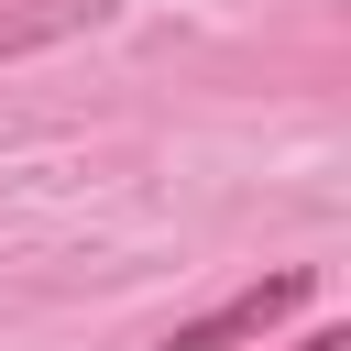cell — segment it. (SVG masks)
Returning a JSON list of instances; mask_svg holds the SVG:
<instances>
[{
    "label": "cell",
    "instance_id": "6da1fadb",
    "mask_svg": "<svg viewBox=\"0 0 351 351\" xmlns=\"http://www.w3.org/2000/svg\"><path fill=\"white\" fill-rule=\"evenodd\" d=\"M307 296H318V274H307V263H285V274H263V285L219 296L208 318H176V329H165L154 351H252V340H263V329H285V318H296Z\"/></svg>",
    "mask_w": 351,
    "mask_h": 351
},
{
    "label": "cell",
    "instance_id": "7a4b0ae2",
    "mask_svg": "<svg viewBox=\"0 0 351 351\" xmlns=\"http://www.w3.org/2000/svg\"><path fill=\"white\" fill-rule=\"evenodd\" d=\"M121 0H0V55H44L66 33H99Z\"/></svg>",
    "mask_w": 351,
    "mask_h": 351
},
{
    "label": "cell",
    "instance_id": "3957f363",
    "mask_svg": "<svg viewBox=\"0 0 351 351\" xmlns=\"http://www.w3.org/2000/svg\"><path fill=\"white\" fill-rule=\"evenodd\" d=\"M296 351H351V329H307V340H296Z\"/></svg>",
    "mask_w": 351,
    "mask_h": 351
}]
</instances>
